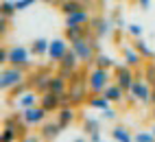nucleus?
<instances>
[{
    "label": "nucleus",
    "instance_id": "nucleus-31",
    "mask_svg": "<svg viewBox=\"0 0 155 142\" xmlns=\"http://www.w3.org/2000/svg\"><path fill=\"white\" fill-rule=\"evenodd\" d=\"M136 142H155V134L153 131H140V134L133 136Z\"/></svg>",
    "mask_w": 155,
    "mask_h": 142
},
{
    "label": "nucleus",
    "instance_id": "nucleus-2",
    "mask_svg": "<svg viewBox=\"0 0 155 142\" xmlns=\"http://www.w3.org/2000/svg\"><path fill=\"white\" fill-rule=\"evenodd\" d=\"M87 92H90L87 79H81V77H79V70H77V74L68 81V96H70V101H72V105L87 103Z\"/></svg>",
    "mask_w": 155,
    "mask_h": 142
},
{
    "label": "nucleus",
    "instance_id": "nucleus-35",
    "mask_svg": "<svg viewBox=\"0 0 155 142\" xmlns=\"http://www.w3.org/2000/svg\"><path fill=\"white\" fill-rule=\"evenodd\" d=\"M37 2V0H15V5H18V11H26L28 7H33Z\"/></svg>",
    "mask_w": 155,
    "mask_h": 142
},
{
    "label": "nucleus",
    "instance_id": "nucleus-23",
    "mask_svg": "<svg viewBox=\"0 0 155 142\" xmlns=\"http://www.w3.org/2000/svg\"><path fill=\"white\" fill-rule=\"evenodd\" d=\"M48 46H50V39H44V37H37L33 44H31V53L35 57H42V55H48Z\"/></svg>",
    "mask_w": 155,
    "mask_h": 142
},
{
    "label": "nucleus",
    "instance_id": "nucleus-22",
    "mask_svg": "<svg viewBox=\"0 0 155 142\" xmlns=\"http://www.w3.org/2000/svg\"><path fill=\"white\" fill-rule=\"evenodd\" d=\"M59 9L64 11V15H70V13H77L81 9H85V5H83V0H64L59 5Z\"/></svg>",
    "mask_w": 155,
    "mask_h": 142
},
{
    "label": "nucleus",
    "instance_id": "nucleus-25",
    "mask_svg": "<svg viewBox=\"0 0 155 142\" xmlns=\"http://www.w3.org/2000/svg\"><path fill=\"white\" fill-rule=\"evenodd\" d=\"M15 13H18V5L13 2V0H2V5H0V15L13 18Z\"/></svg>",
    "mask_w": 155,
    "mask_h": 142
},
{
    "label": "nucleus",
    "instance_id": "nucleus-39",
    "mask_svg": "<svg viewBox=\"0 0 155 142\" xmlns=\"http://www.w3.org/2000/svg\"><path fill=\"white\" fill-rule=\"evenodd\" d=\"M90 140H92V142H101V140H103L101 131H96V134H90Z\"/></svg>",
    "mask_w": 155,
    "mask_h": 142
},
{
    "label": "nucleus",
    "instance_id": "nucleus-38",
    "mask_svg": "<svg viewBox=\"0 0 155 142\" xmlns=\"http://www.w3.org/2000/svg\"><path fill=\"white\" fill-rule=\"evenodd\" d=\"M0 61L9 64V48H2V53H0Z\"/></svg>",
    "mask_w": 155,
    "mask_h": 142
},
{
    "label": "nucleus",
    "instance_id": "nucleus-11",
    "mask_svg": "<svg viewBox=\"0 0 155 142\" xmlns=\"http://www.w3.org/2000/svg\"><path fill=\"white\" fill-rule=\"evenodd\" d=\"M61 131H66V129L59 125L57 118L55 120H46L44 125H39V138L42 140H55V138H59Z\"/></svg>",
    "mask_w": 155,
    "mask_h": 142
},
{
    "label": "nucleus",
    "instance_id": "nucleus-42",
    "mask_svg": "<svg viewBox=\"0 0 155 142\" xmlns=\"http://www.w3.org/2000/svg\"><path fill=\"white\" fill-rule=\"evenodd\" d=\"M151 118L155 120V105H153V111H151Z\"/></svg>",
    "mask_w": 155,
    "mask_h": 142
},
{
    "label": "nucleus",
    "instance_id": "nucleus-37",
    "mask_svg": "<svg viewBox=\"0 0 155 142\" xmlns=\"http://www.w3.org/2000/svg\"><path fill=\"white\" fill-rule=\"evenodd\" d=\"M136 2L142 7V11H149L151 9V0H136Z\"/></svg>",
    "mask_w": 155,
    "mask_h": 142
},
{
    "label": "nucleus",
    "instance_id": "nucleus-19",
    "mask_svg": "<svg viewBox=\"0 0 155 142\" xmlns=\"http://www.w3.org/2000/svg\"><path fill=\"white\" fill-rule=\"evenodd\" d=\"M103 94H105L111 103H122V101H125V90H122L118 83H109Z\"/></svg>",
    "mask_w": 155,
    "mask_h": 142
},
{
    "label": "nucleus",
    "instance_id": "nucleus-34",
    "mask_svg": "<svg viewBox=\"0 0 155 142\" xmlns=\"http://www.w3.org/2000/svg\"><path fill=\"white\" fill-rule=\"evenodd\" d=\"M101 118H103V120H114V118H118V114H116V109L107 107V109L101 111Z\"/></svg>",
    "mask_w": 155,
    "mask_h": 142
},
{
    "label": "nucleus",
    "instance_id": "nucleus-12",
    "mask_svg": "<svg viewBox=\"0 0 155 142\" xmlns=\"http://www.w3.org/2000/svg\"><path fill=\"white\" fill-rule=\"evenodd\" d=\"M39 105H42L48 114H53V111H59L61 109V94L53 92V90H48V92L42 94V98H39Z\"/></svg>",
    "mask_w": 155,
    "mask_h": 142
},
{
    "label": "nucleus",
    "instance_id": "nucleus-10",
    "mask_svg": "<svg viewBox=\"0 0 155 142\" xmlns=\"http://www.w3.org/2000/svg\"><path fill=\"white\" fill-rule=\"evenodd\" d=\"M50 79H53V74L48 72V70H37V72L33 74V81H28L31 88L37 90L39 94H44L50 90Z\"/></svg>",
    "mask_w": 155,
    "mask_h": 142
},
{
    "label": "nucleus",
    "instance_id": "nucleus-44",
    "mask_svg": "<svg viewBox=\"0 0 155 142\" xmlns=\"http://www.w3.org/2000/svg\"><path fill=\"white\" fill-rule=\"evenodd\" d=\"M153 134H155V127H153Z\"/></svg>",
    "mask_w": 155,
    "mask_h": 142
},
{
    "label": "nucleus",
    "instance_id": "nucleus-36",
    "mask_svg": "<svg viewBox=\"0 0 155 142\" xmlns=\"http://www.w3.org/2000/svg\"><path fill=\"white\" fill-rule=\"evenodd\" d=\"M9 20H11V18L0 15V35H7V31H9Z\"/></svg>",
    "mask_w": 155,
    "mask_h": 142
},
{
    "label": "nucleus",
    "instance_id": "nucleus-40",
    "mask_svg": "<svg viewBox=\"0 0 155 142\" xmlns=\"http://www.w3.org/2000/svg\"><path fill=\"white\" fill-rule=\"evenodd\" d=\"M151 103L155 105V85H153V94H151Z\"/></svg>",
    "mask_w": 155,
    "mask_h": 142
},
{
    "label": "nucleus",
    "instance_id": "nucleus-28",
    "mask_svg": "<svg viewBox=\"0 0 155 142\" xmlns=\"http://www.w3.org/2000/svg\"><path fill=\"white\" fill-rule=\"evenodd\" d=\"M111 138L116 142H129V140H133V136L129 134V129H125V127H116L111 131Z\"/></svg>",
    "mask_w": 155,
    "mask_h": 142
},
{
    "label": "nucleus",
    "instance_id": "nucleus-6",
    "mask_svg": "<svg viewBox=\"0 0 155 142\" xmlns=\"http://www.w3.org/2000/svg\"><path fill=\"white\" fill-rule=\"evenodd\" d=\"M31 48H26V46H20V44H15V46H9V64L11 66H18V68H28L31 66Z\"/></svg>",
    "mask_w": 155,
    "mask_h": 142
},
{
    "label": "nucleus",
    "instance_id": "nucleus-33",
    "mask_svg": "<svg viewBox=\"0 0 155 142\" xmlns=\"http://www.w3.org/2000/svg\"><path fill=\"white\" fill-rule=\"evenodd\" d=\"M2 140H7V142H11V140H20V134H18L13 127H5V129H2Z\"/></svg>",
    "mask_w": 155,
    "mask_h": 142
},
{
    "label": "nucleus",
    "instance_id": "nucleus-26",
    "mask_svg": "<svg viewBox=\"0 0 155 142\" xmlns=\"http://www.w3.org/2000/svg\"><path fill=\"white\" fill-rule=\"evenodd\" d=\"M92 66H98V68H114V66H116V61H114V59L109 57V55H103V53H98L96 57H94V64H92Z\"/></svg>",
    "mask_w": 155,
    "mask_h": 142
},
{
    "label": "nucleus",
    "instance_id": "nucleus-30",
    "mask_svg": "<svg viewBox=\"0 0 155 142\" xmlns=\"http://www.w3.org/2000/svg\"><path fill=\"white\" fill-rule=\"evenodd\" d=\"M144 81L151 85H155V64H147L144 66Z\"/></svg>",
    "mask_w": 155,
    "mask_h": 142
},
{
    "label": "nucleus",
    "instance_id": "nucleus-8",
    "mask_svg": "<svg viewBox=\"0 0 155 142\" xmlns=\"http://www.w3.org/2000/svg\"><path fill=\"white\" fill-rule=\"evenodd\" d=\"M68 50H70V42H68V39L66 37H55V39H50V46H48V59L53 64H59Z\"/></svg>",
    "mask_w": 155,
    "mask_h": 142
},
{
    "label": "nucleus",
    "instance_id": "nucleus-20",
    "mask_svg": "<svg viewBox=\"0 0 155 142\" xmlns=\"http://www.w3.org/2000/svg\"><path fill=\"white\" fill-rule=\"evenodd\" d=\"M90 11L87 9H81V11H77V13H70V15H66V26H74V24H87L90 22Z\"/></svg>",
    "mask_w": 155,
    "mask_h": 142
},
{
    "label": "nucleus",
    "instance_id": "nucleus-14",
    "mask_svg": "<svg viewBox=\"0 0 155 142\" xmlns=\"http://www.w3.org/2000/svg\"><path fill=\"white\" fill-rule=\"evenodd\" d=\"M39 98H42V94L37 92V90H33L31 88L28 92H24L20 98H15V103H18V109L20 111H24V109H28V107H33V105H39Z\"/></svg>",
    "mask_w": 155,
    "mask_h": 142
},
{
    "label": "nucleus",
    "instance_id": "nucleus-15",
    "mask_svg": "<svg viewBox=\"0 0 155 142\" xmlns=\"http://www.w3.org/2000/svg\"><path fill=\"white\" fill-rule=\"evenodd\" d=\"M55 118L59 120V125L64 127V129H68L72 123H74V118H77V109H74V105L61 107V109L57 111V116H55Z\"/></svg>",
    "mask_w": 155,
    "mask_h": 142
},
{
    "label": "nucleus",
    "instance_id": "nucleus-32",
    "mask_svg": "<svg viewBox=\"0 0 155 142\" xmlns=\"http://www.w3.org/2000/svg\"><path fill=\"white\" fill-rule=\"evenodd\" d=\"M127 33L136 39V37H144V26H140V24H129L127 26Z\"/></svg>",
    "mask_w": 155,
    "mask_h": 142
},
{
    "label": "nucleus",
    "instance_id": "nucleus-9",
    "mask_svg": "<svg viewBox=\"0 0 155 142\" xmlns=\"http://www.w3.org/2000/svg\"><path fill=\"white\" fill-rule=\"evenodd\" d=\"M46 116H48V111L42 107V105H33V107H28L22 111V118H24V123L28 127H37V125H44L46 123Z\"/></svg>",
    "mask_w": 155,
    "mask_h": 142
},
{
    "label": "nucleus",
    "instance_id": "nucleus-7",
    "mask_svg": "<svg viewBox=\"0 0 155 142\" xmlns=\"http://www.w3.org/2000/svg\"><path fill=\"white\" fill-rule=\"evenodd\" d=\"M114 77H116V83L125 90V92H129L131 85H133V81H136L138 77L133 74V68L131 66H114Z\"/></svg>",
    "mask_w": 155,
    "mask_h": 142
},
{
    "label": "nucleus",
    "instance_id": "nucleus-29",
    "mask_svg": "<svg viewBox=\"0 0 155 142\" xmlns=\"http://www.w3.org/2000/svg\"><path fill=\"white\" fill-rule=\"evenodd\" d=\"M83 131L90 136V134H96V131H101V123L96 118H85L83 120Z\"/></svg>",
    "mask_w": 155,
    "mask_h": 142
},
{
    "label": "nucleus",
    "instance_id": "nucleus-24",
    "mask_svg": "<svg viewBox=\"0 0 155 142\" xmlns=\"http://www.w3.org/2000/svg\"><path fill=\"white\" fill-rule=\"evenodd\" d=\"M133 48H136V50H138V53H140L144 59H155L153 48H149V44L144 42V37H136V42H133Z\"/></svg>",
    "mask_w": 155,
    "mask_h": 142
},
{
    "label": "nucleus",
    "instance_id": "nucleus-1",
    "mask_svg": "<svg viewBox=\"0 0 155 142\" xmlns=\"http://www.w3.org/2000/svg\"><path fill=\"white\" fill-rule=\"evenodd\" d=\"M109 83H111V72H109V68H98V66H94V68L87 72L90 94H103Z\"/></svg>",
    "mask_w": 155,
    "mask_h": 142
},
{
    "label": "nucleus",
    "instance_id": "nucleus-3",
    "mask_svg": "<svg viewBox=\"0 0 155 142\" xmlns=\"http://www.w3.org/2000/svg\"><path fill=\"white\" fill-rule=\"evenodd\" d=\"M24 79H26L24 68H18V66L7 64L2 68V74H0V88H2V92H9V90L15 88L18 83H22Z\"/></svg>",
    "mask_w": 155,
    "mask_h": 142
},
{
    "label": "nucleus",
    "instance_id": "nucleus-18",
    "mask_svg": "<svg viewBox=\"0 0 155 142\" xmlns=\"http://www.w3.org/2000/svg\"><path fill=\"white\" fill-rule=\"evenodd\" d=\"M90 109H98V111H103V109H107V107H111V101L105 96V94H92L90 98H87V103H85Z\"/></svg>",
    "mask_w": 155,
    "mask_h": 142
},
{
    "label": "nucleus",
    "instance_id": "nucleus-27",
    "mask_svg": "<svg viewBox=\"0 0 155 142\" xmlns=\"http://www.w3.org/2000/svg\"><path fill=\"white\" fill-rule=\"evenodd\" d=\"M28 90H31V83H28V81L24 79V81H22V83H18L15 88H11V90H9V92H7V94H9V96H11V98H20V96H22L24 92H28Z\"/></svg>",
    "mask_w": 155,
    "mask_h": 142
},
{
    "label": "nucleus",
    "instance_id": "nucleus-13",
    "mask_svg": "<svg viewBox=\"0 0 155 142\" xmlns=\"http://www.w3.org/2000/svg\"><path fill=\"white\" fill-rule=\"evenodd\" d=\"M114 24L116 22H111V20H105V18H92L90 20V26H92V31H94L96 37H105L114 31Z\"/></svg>",
    "mask_w": 155,
    "mask_h": 142
},
{
    "label": "nucleus",
    "instance_id": "nucleus-43",
    "mask_svg": "<svg viewBox=\"0 0 155 142\" xmlns=\"http://www.w3.org/2000/svg\"><path fill=\"white\" fill-rule=\"evenodd\" d=\"M61 2H64V0H55V5H61Z\"/></svg>",
    "mask_w": 155,
    "mask_h": 142
},
{
    "label": "nucleus",
    "instance_id": "nucleus-21",
    "mask_svg": "<svg viewBox=\"0 0 155 142\" xmlns=\"http://www.w3.org/2000/svg\"><path fill=\"white\" fill-rule=\"evenodd\" d=\"M50 90L57 94H66L68 92V79L64 74H53V79H50Z\"/></svg>",
    "mask_w": 155,
    "mask_h": 142
},
{
    "label": "nucleus",
    "instance_id": "nucleus-41",
    "mask_svg": "<svg viewBox=\"0 0 155 142\" xmlns=\"http://www.w3.org/2000/svg\"><path fill=\"white\" fill-rule=\"evenodd\" d=\"M42 2H46V5H55V0H42Z\"/></svg>",
    "mask_w": 155,
    "mask_h": 142
},
{
    "label": "nucleus",
    "instance_id": "nucleus-16",
    "mask_svg": "<svg viewBox=\"0 0 155 142\" xmlns=\"http://www.w3.org/2000/svg\"><path fill=\"white\" fill-rule=\"evenodd\" d=\"M122 57H125V64L131 66V68H140L142 61H144V57L133 46H122Z\"/></svg>",
    "mask_w": 155,
    "mask_h": 142
},
{
    "label": "nucleus",
    "instance_id": "nucleus-4",
    "mask_svg": "<svg viewBox=\"0 0 155 142\" xmlns=\"http://www.w3.org/2000/svg\"><path fill=\"white\" fill-rule=\"evenodd\" d=\"M94 33V31H92ZM92 33L85 35V37H79L74 42H70V46L77 50V55L81 57L83 64H94V57H96V48H94V42H92Z\"/></svg>",
    "mask_w": 155,
    "mask_h": 142
},
{
    "label": "nucleus",
    "instance_id": "nucleus-17",
    "mask_svg": "<svg viewBox=\"0 0 155 142\" xmlns=\"http://www.w3.org/2000/svg\"><path fill=\"white\" fill-rule=\"evenodd\" d=\"M79 64H83V61H81V57L77 55V50L70 46V50L64 55V59H61L57 66L59 68H66V70H79Z\"/></svg>",
    "mask_w": 155,
    "mask_h": 142
},
{
    "label": "nucleus",
    "instance_id": "nucleus-5",
    "mask_svg": "<svg viewBox=\"0 0 155 142\" xmlns=\"http://www.w3.org/2000/svg\"><path fill=\"white\" fill-rule=\"evenodd\" d=\"M129 103H151V94H153V85L147 83V81L136 79L133 85L129 90Z\"/></svg>",
    "mask_w": 155,
    "mask_h": 142
}]
</instances>
